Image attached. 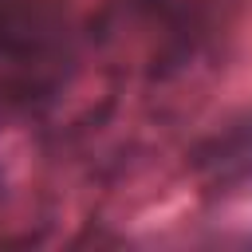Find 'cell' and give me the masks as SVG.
Here are the masks:
<instances>
[{"instance_id":"obj_1","label":"cell","mask_w":252,"mask_h":252,"mask_svg":"<svg viewBox=\"0 0 252 252\" xmlns=\"http://www.w3.org/2000/svg\"><path fill=\"white\" fill-rule=\"evenodd\" d=\"M193 173L209 193H232L252 181V110L209 134L193 150Z\"/></svg>"}]
</instances>
